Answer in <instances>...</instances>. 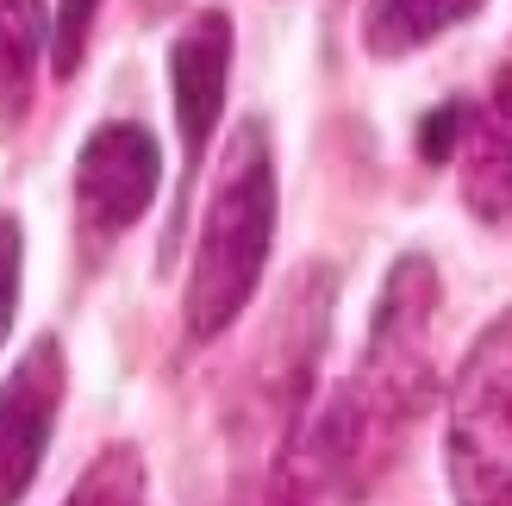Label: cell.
Segmentation results:
<instances>
[{
	"mask_svg": "<svg viewBox=\"0 0 512 506\" xmlns=\"http://www.w3.org/2000/svg\"><path fill=\"white\" fill-rule=\"evenodd\" d=\"M275 238V157L263 119H244L225 150V169L213 182L207 219H200L194 244V275H188V338H219L232 332V319L244 313V300L263 282Z\"/></svg>",
	"mask_w": 512,
	"mask_h": 506,
	"instance_id": "cell-1",
	"label": "cell"
},
{
	"mask_svg": "<svg viewBox=\"0 0 512 506\" xmlns=\"http://www.w3.org/2000/svg\"><path fill=\"white\" fill-rule=\"evenodd\" d=\"M444 450L456 506H512V307L456 369Z\"/></svg>",
	"mask_w": 512,
	"mask_h": 506,
	"instance_id": "cell-2",
	"label": "cell"
},
{
	"mask_svg": "<svg viewBox=\"0 0 512 506\" xmlns=\"http://www.w3.org/2000/svg\"><path fill=\"white\" fill-rule=\"evenodd\" d=\"M431 319H438V263L419 257V250H406L388 269V288H381L363 375L350 382L363 394V407L381 413L388 425L413 419L431 400V388H438V369H431V350H425Z\"/></svg>",
	"mask_w": 512,
	"mask_h": 506,
	"instance_id": "cell-3",
	"label": "cell"
},
{
	"mask_svg": "<svg viewBox=\"0 0 512 506\" xmlns=\"http://www.w3.org/2000/svg\"><path fill=\"white\" fill-rule=\"evenodd\" d=\"M157 182H163V150L144 125L113 119L100 132H88L82 163H75V213H82V232L94 244H113L119 232H132L150 213V200H157Z\"/></svg>",
	"mask_w": 512,
	"mask_h": 506,
	"instance_id": "cell-4",
	"label": "cell"
},
{
	"mask_svg": "<svg viewBox=\"0 0 512 506\" xmlns=\"http://www.w3.org/2000/svg\"><path fill=\"white\" fill-rule=\"evenodd\" d=\"M63 344L38 338L25 357L0 375V506H19L32 494L50 432H57V407H63Z\"/></svg>",
	"mask_w": 512,
	"mask_h": 506,
	"instance_id": "cell-5",
	"label": "cell"
},
{
	"mask_svg": "<svg viewBox=\"0 0 512 506\" xmlns=\"http://www.w3.org/2000/svg\"><path fill=\"white\" fill-rule=\"evenodd\" d=\"M225 82H232V19L219 7H207L169 44V88H175V125H182V182L194 175L200 150L219 132Z\"/></svg>",
	"mask_w": 512,
	"mask_h": 506,
	"instance_id": "cell-6",
	"label": "cell"
},
{
	"mask_svg": "<svg viewBox=\"0 0 512 506\" xmlns=\"http://www.w3.org/2000/svg\"><path fill=\"white\" fill-rule=\"evenodd\" d=\"M463 200L481 219L512 213V57L488 94V107L469 113L463 132Z\"/></svg>",
	"mask_w": 512,
	"mask_h": 506,
	"instance_id": "cell-7",
	"label": "cell"
},
{
	"mask_svg": "<svg viewBox=\"0 0 512 506\" xmlns=\"http://www.w3.org/2000/svg\"><path fill=\"white\" fill-rule=\"evenodd\" d=\"M488 0H363V44L369 57L394 63V57H413L419 44L444 38L450 25L475 19Z\"/></svg>",
	"mask_w": 512,
	"mask_h": 506,
	"instance_id": "cell-8",
	"label": "cell"
},
{
	"mask_svg": "<svg viewBox=\"0 0 512 506\" xmlns=\"http://www.w3.org/2000/svg\"><path fill=\"white\" fill-rule=\"evenodd\" d=\"M38 50H44V0H0V144L32 113Z\"/></svg>",
	"mask_w": 512,
	"mask_h": 506,
	"instance_id": "cell-9",
	"label": "cell"
},
{
	"mask_svg": "<svg viewBox=\"0 0 512 506\" xmlns=\"http://www.w3.org/2000/svg\"><path fill=\"white\" fill-rule=\"evenodd\" d=\"M63 506H144V457L132 444H107Z\"/></svg>",
	"mask_w": 512,
	"mask_h": 506,
	"instance_id": "cell-10",
	"label": "cell"
},
{
	"mask_svg": "<svg viewBox=\"0 0 512 506\" xmlns=\"http://www.w3.org/2000/svg\"><path fill=\"white\" fill-rule=\"evenodd\" d=\"M94 13L100 0H57V13H50V69L69 75L82 69V50H88V32H94Z\"/></svg>",
	"mask_w": 512,
	"mask_h": 506,
	"instance_id": "cell-11",
	"label": "cell"
},
{
	"mask_svg": "<svg viewBox=\"0 0 512 506\" xmlns=\"http://www.w3.org/2000/svg\"><path fill=\"white\" fill-rule=\"evenodd\" d=\"M463 132H469V107H463V100H444L438 119L419 125V157H425V163L456 157V150H463Z\"/></svg>",
	"mask_w": 512,
	"mask_h": 506,
	"instance_id": "cell-12",
	"label": "cell"
},
{
	"mask_svg": "<svg viewBox=\"0 0 512 506\" xmlns=\"http://www.w3.org/2000/svg\"><path fill=\"white\" fill-rule=\"evenodd\" d=\"M19 219L0 213V344L13 332V313H19Z\"/></svg>",
	"mask_w": 512,
	"mask_h": 506,
	"instance_id": "cell-13",
	"label": "cell"
}]
</instances>
